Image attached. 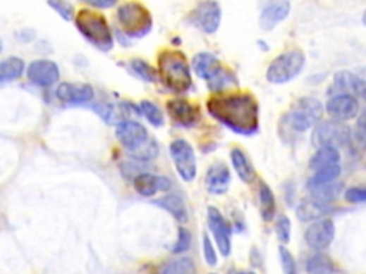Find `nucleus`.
I'll list each match as a JSON object with an SVG mask.
<instances>
[{"instance_id": "nucleus-1", "label": "nucleus", "mask_w": 366, "mask_h": 274, "mask_svg": "<svg viewBox=\"0 0 366 274\" xmlns=\"http://www.w3.org/2000/svg\"><path fill=\"white\" fill-rule=\"evenodd\" d=\"M214 119L242 136H252L259 127V104L249 93L216 94L207 100Z\"/></svg>"}, {"instance_id": "nucleus-2", "label": "nucleus", "mask_w": 366, "mask_h": 274, "mask_svg": "<svg viewBox=\"0 0 366 274\" xmlns=\"http://www.w3.org/2000/svg\"><path fill=\"white\" fill-rule=\"evenodd\" d=\"M116 137L129 154L140 161H150L159 153L158 143L146 127L133 120H122L116 126Z\"/></svg>"}, {"instance_id": "nucleus-3", "label": "nucleus", "mask_w": 366, "mask_h": 274, "mask_svg": "<svg viewBox=\"0 0 366 274\" xmlns=\"http://www.w3.org/2000/svg\"><path fill=\"white\" fill-rule=\"evenodd\" d=\"M159 76L173 93H186L192 87V73L185 54L179 50H164L158 59Z\"/></svg>"}, {"instance_id": "nucleus-4", "label": "nucleus", "mask_w": 366, "mask_h": 274, "mask_svg": "<svg viewBox=\"0 0 366 274\" xmlns=\"http://www.w3.org/2000/svg\"><path fill=\"white\" fill-rule=\"evenodd\" d=\"M75 25L80 35L99 50L109 51L114 47V35L102 13L82 9L75 18Z\"/></svg>"}, {"instance_id": "nucleus-5", "label": "nucleus", "mask_w": 366, "mask_h": 274, "mask_svg": "<svg viewBox=\"0 0 366 274\" xmlns=\"http://www.w3.org/2000/svg\"><path fill=\"white\" fill-rule=\"evenodd\" d=\"M118 23L128 37H143L152 30V16L139 2L123 4L118 9Z\"/></svg>"}, {"instance_id": "nucleus-6", "label": "nucleus", "mask_w": 366, "mask_h": 274, "mask_svg": "<svg viewBox=\"0 0 366 274\" xmlns=\"http://www.w3.org/2000/svg\"><path fill=\"white\" fill-rule=\"evenodd\" d=\"M305 66V54L295 49L288 50L275 58L267 72V79L274 85H283L293 80Z\"/></svg>"}, {"instance_id": "nucleus-7", "label": "nucleus", "mask_w": 366, "mask_h": 274, "mask_svg": "<svg viewBox=\"0 0 366 274\" xmlns=\"http://www.w3.org/2000/svg\"><path fill=\"white\" fill-rule=\"evenodd\" d=\"M324 113L322 103L315 97H302L299 99L292 111L286 116V120L295 132H306L307 129L318 125Z\"/></svg>"}, {"instance_id": "nucleus-8", "label": "nucleus", "mask_w": 366, "mask_h": 274, "mask_svg": "<svg viewBox=\"0 0 366 274\" xmlns=\"http://www.w3.org/2000/svg\"><path fill=\"white\" fill-rule=\"evenodd\" d=\"M350 140V129L343 122L328 120L318 125L317 130L313 132V144L321 146H334L342 147L346 146Z\"/></svg>"}, {"instance_id": "nucleus-9", "label": "nucleus", "mask_w": 366, "mask_h": 274, "mask_svg": "<svg viewBox=\"0 0 366 274\" xmlns=\"http://www.w3.org/2000/svg\"><path fill=\"white\" fill-rule=\"evenodd\" d=\"M171 156L179 176L185 182H192L196 178L197 164L193 147L183 139H178L171 143Z\"/></svg>"}, {"instance_id": "nucleus-10", "label": "nucleus", "mask_w": 366, "mask_h": 274, "mask_svg": "<svg viewBox=\"0 0 366 274\" xmlns=\"http://www.w3.org/2000/svg\"><path fill=\"white\" fill-rule=\"evenodd\" d=\"M259 26L265 32L275 29L289 16L291 12L289 0H259Z\"/></svg>"}, {"instance_id": "nucleus-11", "label": "nucleus", "mask_w": 366, "mask_h": 274, "mask_svg": "<svg viewBox=\"0 0 366 274\" xmlns=\"http://www.w3.org/2000/svg\"><path fill=\"white\" fill-rule=\"evenodd\" d=\"M221 18V6L215 0H203L193 12L195 25L207 35H212L219 29Z\"/></svg>"}, {"instance_id": "nucleus-12", "label": "nucleus", "mask_w": 366, "mask_h": 274, "mask_svg": "<svg viewBox=\"0 0 366 274\" xmlns=\"http://www.w3.org/2000/svg\"><path fill=\"white\" fill-rule=\"evenodd\" d=\"M335 237V225L329 218L318 220L307 228L305 232V240L313 250L322 251L331 246Z\"/></svg>"}, {"instance_id": "nucleus-13", "label": "nucleus", "mask_w": 366, "mask_h": 274, "mask_svg": "<svg viewBox=\"0 0 366 274\" xmlns=\"http://www.w3.org/2000/svg\"><path fill=\"white\" fill-rule=\"evenodd\" d=\"M327 112L335 120H339V122L350 120V119L356 118V115L359 112L358 99H356V96L348 94V93L335 94L327 103Z\"/></svg>"}, {"instance_id": "nucleus-14", "label": "nucleus", "mask_w": 366, "mask_h": 274, "mask_svg": "<svg viewBox=\"0 0 366 274\" xmlns=\"http://www.w3.org/2000/svg\"><path fill=\"white\" fill-rule=\"evenodd\" d=\"M207 225L209 229H211L219 251L222 253V256H229L231 253V228L226 223L225 217L222 216V213L216 208V207H209L207 208Z\"/></svg>"}, {"instance_id": "nucleus-15", "label": "nucleus", "mask_w": 366, "mask_h": 274, "mask_svg": "<svg viewBox=\"0 0 366 274\" xmlns=\"http://www.w3.org/2000/svg\"><path fill=\"white\" fill-rule=\"evenodd\" d=\"M166 108L172 122L181 127H192L200 119L199 107L192 104L188 100H182V99L169 100Z\"/></svg>"}, {"instance_id": "nucleus-16", "label": "nucleus", "mask_w": 366, "mask_h": 274, "mask_svg": "<svg viewBox=\"0 0 366 274\" xmlns=\"http://www.w3.org/2000/svg\"><path fill=\"white\" fill-rule=\"evenodd\" d=\"M59 68L51 61H36L28 69V79L40 87H49L59 80Z\"/></svg>"}, {"instance_id": "nucleus-17", "label": "nucleus", "mask_w": 366, "mask_h": 274, "mask_svg": "<svg viewBox=\"0 0 366 274\" xmlns=\"http://www.w3.org/2000/svg\"><path fill=\"white\" fill-rule=\"evenodd\" d=\"M205 183L207 190L212 194H224L228 192L229 185H231V172L225 163H215L209 168Z\"/></svg>"}, {"instance_id": "nucleus-18", "label": "nucleus", "mask_w": 366, "mask_h": 274, "mask_svg": "<svg viewBox=\"0 0 366 274\" xmlns=\"http://www.w3.org/2000/svg\"><path fill=\"white\" fill-rule=\"evenodd\" d=\"M172 182L164 176H154L152 173H140L133 180V187L142 197H152L156 192H166Z\"/></svg>"}, {"instance_id": "nucleus-19", "label": "nucleus", "mask_w": 366, "mask_h": 274, "mask_svg": "<svg viewBox=\"0 0 366 274\" xmlns=\"http://www.w3.org/2000/svg\"><path fill=\"white\" fill-rule=\"evenodd\" d=\"M56 97L63 103H86L93 97V89L85 83H61L56 90Z\"/></svg>"}, {"instance_id": "nucleus-20", "label": "nucleus", "mask_w": 366, "mask_h": 274, "mask_svg": "<svg viewBox=\"0 0 366 274\" xmlns=\"http://www.w3.org/2000/svg\"><path fill=\"white\" fill-rule=\"evenodd\" d=\"M332 93H348L356 97H362L365 94V80L350 72H339L335 75L334 86L331 87Z\"/></svg>"}, {"instance_id": "nucleus-21", "label": "nucleus", "mask_w": 366, "mask_h": 274, "mask_svg": "<svg viewBox=\"0 0 366 274\" xmlns=\"http://www.w3.org/2000/svg\"><path fill=\"white\" fill-rule=\"evenodd\" d=\"M329 211H331L329 203H325L315 197H310V199L300 201V204L296 208V214L302 222L318 220V218L324 217Z\"/></svg>"}, {"instance_id": "nucleus-22", "label": "nucleus", "mask_w": 366, "mask_h": 274, "mask_svg": "<svg viewBox=\"0 0 366 274\" xmlns=\"http://www.w3.org/2000/svg\"><path fill=\"white\" fill-rule=\"evenodd\" d=\"M192 63H193L195 73L205 80L211 79L222 68L219 63V59L215 56V54L207 53V51L197 53L193 58Z\"/></svg>"}, {"instance_id": "nucleus-23", "label": "nucleus", "mask_w": 366, "mask_h": 274, "mask_svg": "<svg viewBox=\"0 0 366 274\" xmlns=\"http://www.w3.org/2000/svg\"><path fill=\"white\" fill-rule=\"evenodd\" d=\"M154 204H158L159 207L169 211L178 222H181V223L188 222L189 213H188V208H186V204H185L183 199L179 194H175V193L166 194V196L156 200Z\"/></svg>"}, {"instance_id": "nucleus-24", "label": "nucleus", "mask_w": 366, "mask_h": 274, "mask_svg": "<svg viewBox=\"0 0 366 274\" xmlns=\"http://www.w3.org/2000/svg\"><path fill=\"white\" fill-rule=\"evenodd\" d=\"M341 161V153L338 147L334 146H321L317 153L312 156L309 168L312 170H319L328 166H334V164H339Z\"/></svg>"}, {"instance_id": "nucleus-25", "label": "nucleus", "mask_w": 366, "mask_h": 274, "mask_svg": "<svg viewBox=\"0 0 366 274\" xmlns=\"http://www.w3.org/2000/svg\"><path fill=\"white\" fill-rule=\"evenodd\" d=\"M231 158H232V164H233L238 176L240 178V180H243L245 183L253 182L255 169L252 166V163L249 161L248 156L240 149H233L231 153Z\"/></svg>"}, {"instance_id": "nucleus-26", "label": "nucleus", "mask_w": 366, "mask_h": 274, "mask_svg": "<svg viewBox=\"0 0 366 274\" xmlns=\"http://www.w3.org/2000/svg\"><path fill=\"white\" fill-rule=\"evenodd\" d=\"M259 201H260V216L265 222H272L276 211V201L271 187L267 183L259 186Z\"/></svg>"}, {"instance_id": "nucleus-27", "label": "nucleus", "mask_w": 366, "mask_h": 274, "mask_svg": "<svg viewBox=\"0 0 366 274\" xmlns=\"http://www.w3.org/2000/svg\"><path fill=\"white\" fill-rule=\"evenodd\" d=\"M343 186L342 183L338 182H329V183H324V185H318V186H312V197H315L318 200H322L325 203H331L332 200H335L341 192H342Z\"/></svg>"}, {"instance_id": "nucleus-28", "label": "nucleus", "mask_w": 366, "mask_h": 274, "mask_svg": "<svg viewBox=\"0 0 366 274\" xmlns=\"http://www.w3.org/2000/svg\"><path fill=\"white\" fill-rule=\"evenodd\" d=\"M25 72V62L19 58H9L0 62V80L19 79Z\"/></svg>"}, {"instance_id": "nucleus-29", "label": "nucleus", "mask_w": 366, "mask_h": 274, "mask_svg": "<svg viewBox=\"0 0 366 274\" xmlns=\"http://www.w3.org/2000/svg\"><path fill=\"white\" fill-rule=\"evenodd\" d=\"M140 112L143 113V116L146 118V120L152 126H154V127H162L164 126V123H165L164 113L154 103L147 101V100L140 101Z\"/></svg>"}, {"instance_id": "nucleus-30", "label": "nucleus", "mask_w": 366, "mask_h": 274, "mask_svg": "<svg viewBox=\"0 0 366 274\" xmlns=\"http://www.w3.org/2000/svg\"><path fill=\"white\" fill-rule=\"evenodd\" d=\"M232 83H236V76L224 68H221L211 79L207 80L209 89L212 92H222L224 89L229 87Z\"/></svg>"}, {"instance_id": "nucleus-31", "label": "nucleus", "mask_w": 366, "mask_h": 274, "mask_svg": "<svg viewBox=\"0 0 366 274\" xmlns=\"http://www.w3.org/2000/svg\"><path fill=\"white\" fill-rule=\"evenodd\" d=\"M339 175H341L339 164H334V166H328V168L315 170V175H313V178L309 180V187L334 182L339 178Z\"/></svg>"}, {"instance_id": "nucleus-32", "label": "nucleus", "mask_w": 366, "mask_h": 274, "mask_svg": "<svg viewBox=\"0 0 366 274\" xmlns=\"http://www.w3.org/2000/svg\"><path fill=\"white\" fill-rule=\"evenodd\" d=\"M306 270L309 273H332L335 268H334V261L325 256V254H315L312 256L309 260H307V264H306Z\"/></svg>"}, {"instance_id": "nucleus-33", "label": "nucleus", "mask_w": 366, "mask_h": 274, "mask_svg": "<svg viewBox=\"0 0 366 274\" xmlns=\"http://www.w3.org/2000/svg\"><path fill=\"white\" fill-rule=\"evenodd\" d=\"M195 271V264L189 257L176 259L173 261H169L164 268L162 273L165 274H188Z\"/></svg>"}, {"instance_id": "nucleus-34", "label": "nucleus", "mask_w": 366, "mask_h": 274, "mask_svg": "<svg viewBox=\"0 0 366 274\" xmlns=\"http://www.w3.org/2000/svg\"><path fill=\"white\" fill-rule=\"evenodd\" d=\"M130 68L145 82H156V72H154V69L149 63H146L145 61L133 59L130 62Z\"/></svg>"}, {"instance_id": "nucleus-35", "label": "nucleus", "mask_w": 366, "mask_h": 274, "mask_svg": "<svg viewBox=\"0 0 366 274\" xmlns=\"http://www.w3.org/2000/svg\"><path fill=\"white\" fill-rule=\"evenodd\" d=\"M47 5L55 12H58V15L62 16L65 20L69 22L75 19V9L68 0H47Z\"/></svg>"}, {"instance_id": "nucleus-36", "label": "nucleus", "mask_w": 366, "mask_h": 274, "mask_svg": "<svg viewBox=\"0 0 366 274\" xmlns=\"http://www.w3.org/2000/svg\"><path fill=\"white\" fill-rule=\"evenodd\" d=\"M190 243H192V235L189 233V230L185 229V228H179V230H178V240H176V244L173 246L172 251L175 254L185 253V251L189 250Z\"/></svg>"}, {"instance_id": "nucleus-37", "label": "nucleus", "mask_w": 366, "mask_h": 274, "mask_svg": "<svg viewBox=\"0 0 366 274\" xmlns=\"http://www.w3.org/2000/svg\"><path fill=\"white\" fill-rule=\"evenodd\" d=\"M291 233H292V223H291V220L286 216H281L279 220L276 222V235H278L279 242L289 243Z\"/></svg>"}, {"instance_id": "nucleus-38", "label": "nucleus", "mask_w": 366, "mask_h": 274, "mask_svg": "<svg viewBox=\"0 0 366 274\" xmlns=\"http://www.w3.org/2000/svg\"><path fill=\"white\" fill-rule=\"evenodd\" d=\"M203 257H205V261L211 267L218 264V256H216L215 247L207 235H203Z\"/></svg>"}, {"instance_id": "nucleus-39", "label": "nucleus", "mask_w": 366, "mask_h": 274, "mask_svg": "<svg viewBox=\"0 0 366 274\" xmlns=\"http://www.w3.org/2000/svg\"><path fill=\"white\" fill-rule=\"evenodd\" d=\"M279 256H281V261H282V267H283V271L286 274H295L296 271V264H295V260H293V256L289 253V250L283 246L279 247Z\"/></svg>"}, {"instance_id": "nucleus-40", "label": "nucleus", "mask_w": 366, "mask_h": 274, "mask_svg": "<svg viewBox=\"0 0 366 274\" xmlns=\"http://www.w3.org/2000/svg\"><path fill=\"white\" fill-rule=\"evenodd\" d=\"M345 199L349 203H363L366 200V192L362 187H350L345 192Z\"/></svg>"}, {"instance_id": "nucleus-41", "label": "nucleus", "mask_w": 366, "mask_h": 274, "mask_svg": "<svg viewBox=\"0 0 366 274\" xmlns=\"http://www.w3.org/2000/svg\"><path fill=\"white\" fill-rule=\"evenodd\" d=\"M79 2H83V4H87L93 8H97V9H111L116 5L118 0H79Z\"/></svg>"}, {"instance_id": "nucleus-42", "label": "nucleus", "mask_w": 366, "mask_h": 274, "mask_svg": "<svg viewBox=\"0 0 366 274\" xmlns=\"http://www.w3.org/2000/svg\"><path fill=\"white\" fill-rule=\"evenodd\" d=\"M16 39H19L23 43H29L35 39V32L30 30V29H23L16 35Z\"/></svg>"}, {"instance_id": "nucleus-43", "label": "nucleus", "mask_w": 366, "mask_h": 274, "mask_svg": "<svg viewBox=\"0 0 366 274\" xmlns=\"http://www.w3.org/2000/svg\"><path fill=\"white\" fill-rule=\"evenodd\" d=\"M2 49H4V43H2V40H0V51H2Z\"/></svg>"}]
</instances>
